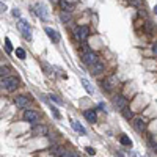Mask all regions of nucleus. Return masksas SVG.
Here are the masks:
<instances>
[{"label": "nucleus", "mask_w": 157, "mask_h": 157, "mask_svg": "<svg viewBox=\"0 0 157 157\" xmlns=\"http://www.w3.org/2000/svg\"><path fill=\"white\" fill-rule=\"evenodd\" d=\"M152 52H154V55H157V44L152 47Z\"/></svg>", "instance_id": "nucleus-30"}, {"label": "nucleus", "mask_w": 157, "mask_h": 157, "mask_svg": "<svg viewBox=\"0 0 157 157\" xmlns=\"http://www.w3.org/2000/svg\"><path fill=\"white\" fill-rule=\"evenodd\" d=\"M2 86L5 88V90H10V91L16 90V88L19 86V79L14 77V76L5 77V79H2Z\"/></svg>", "instance_id": "nucleus-2"}, {"label": "nucleus", "mask_w": 157, "mask_h": 157, "mask_svg": "<svg viewBox=\"0 0 157 157\" xmlns=\"http://www.w3.org/2000/svg\"><path fill=\"white\" fill-rule=\"evenodd\" d=\"M46 33H47V35H49V38L53 41V43H58V41H60V36H58V33H57L55 30H53V29H49V27H47V29H46Z\"/></svg>", "instance_id": "nucleus-13"}, {"label": "nucleus", "mask_w": 157, "mask_h": 157, "mask_svg": "<svg viewBox=\"0 0 157 157\" xmlns=\"http://www.w3.org/2000/svg\"><path fill=\"white\" fill-rule=\"evenodd\" d=\"M5 11H6V5L0 2V13H5Z\"/></svg>", "instance_id": "nucleus-29"}, {"label": "nucleus", "mask_w": 157, "mask_h": 157, "mask_svg": "<svg viewBox=\"0 0 157 157\" xmlns=\"http://www.w3.org/2000/svg\"><path fill=\"white\" fill-rule=\"evenodd\" d=\"M13 16H14V17H19V16H20V11H19L17 8H14V10H13Z\"/></svg>", "instance_id": "nucleus-26"}, {"label": "nucleus", "mask_w": 157, "mask_h": 157, "mask_svg": "<svg viewBox=\"0 0 157 157\" xmlns=\"http://www.w3.org/2000/svg\"><path fill=\"white\" fill-rule=\"evenodd\" d=\"M90 36V29H88L86 25H80L76 29V38L80 41V43H85Z\"/></svg>", "instance_id": "nucleus-4"}, {"label": "nucleus", "mask_w": 157, "mask_h": 157, "mask_svg": "<svg viewBox=\"0 0 157 157\" xmlns=\"http://www.w3.org/2000/svg\"><path fill=\"white\" fill-rule=\"evenodd\" d=\"M50 154L55 155V157H77L76 154L66 151L65 148H60V146H52L50 148Z\"/></svg>", "instance_id": "nucleus-5"}, {"label": "nucleus", "mask_w": 157, "mask_h": 157, "mask_svg": "<svg viewBox=\"0 0 157 157\" xmlns=\"http://www.w3.org/2000/svg\"><path fill=\"white\" fill-rule=\"evenodd\" d=\"M17 29H19L20 33H22V36H24L25 39H30V38H32L30 25H29V22H27L25 19H19V22H17Z\"/></svg>", "instance_id": "nucleus-3"}, {"label": "nucleus", "mask_w": 157, "mask_h": 157, "mask_svg": "<svg viewBox=\"0 0 157 157\" xmlns=\"http://www.w3.org/2000/svg\"><path fill=\"white\" fill-rule=\"evenodd\" d=\"M24 119L29 122H38L39 121V113L35 110H25L24 112Z\"/></svg>", "instance_id": "nucleus-8"}, {"label": "nucleus", "mask_w": 157, "mask_h": 157, "mask_svg": "<svg viewBox=\"0 0 157 157\" xmlns=\"http://www.w3.org/2000/svg\"><path fill=\"white\" fill-rule=\"evenodd\" d=\"M83 115H85V118L90 122H96L98 121V115H96V112H94V110H86Z\"/></svg>", "instance_id": "nucleus-14"}, {"label": "nucleus", "mask_w": 157, "mask_h": 157, "mask_svg": "<svg viewBox=\"0 0 157 157\" xmlns=\"http://www.w3.org/2000/svg\"><path fill=\"white\" fill-rule=\"evenodd\" d=\"M32 134L38 135V137H46V135L49 134V129H47V126H44V124H36L32 129Z\"/></svg>", "instance_id": "nucleus-7"}, {"label": "nucleus", "mask_w": 157, "mask_h": 157, "mask_svg": "<svg viewBox=\"0 0 157 157\" xmlns=\"http://www.w3.org/2000/svg\"><path fill=\"white\" fill-rule=\"evenodd\" d=\"M146 126H148V122H146L145 118H135L134 119V127H135V131H137V132H145Z\"/></svg>", "instance_id": "nucleus-9"}, {"label": "nucleus", "mask_w": 157, "mask_h": 157, "mask_svg": "<svg viewBox=\"0 0 157 157\" xmlns=\"http://www.w3.org/2000/svg\"><path fill=\"white\" fill-rule=\"evenodd\" d=\"M14 104H16L17 107H20V108H25V107H29L30 99L27 98V96H16V98H14Z\"/></svg>", "instance_id": "nucleus-10"}, {"label": "nucleus", "mask_w": 157, "mask_h": 157, "mask_svg": "<svg viewBox=\"0 0 157 157\" xmlns=\"http://www.w3.org/2000/svg\"><path fill=\"white\" fill-rule=\"evenodd\" d=\"M122 115H124L126 119H132V116H134V113L129 110V108H124V110H122Z\"/></svg>", "instance_id": "nucleus-22"}, {"label": "nucleus", "mask_w": 157, "mask_h": 157, "mask_svg": "<svg viewBox=\"0 0 157 157\" xmlns=\"http://www.w3.org/2000/svg\"><path fill=\"white\" fill-rule=\"evenodd\" d=\"M72 129L76 132H79V134H86V131H85V127L80 124L79 121H72Z\"/></svg>", "instance_id": "nucleus-15"}, {"label": "nucleus", "mask_w": 157, "mask_h": 157, "mask_svg": "<svg viewBox=\"0 0 157 157\" xmlns=\"http://www.w3.org/2000/svg\"><path fill=\"white\" fill-rule=\"evenodd\" d=\"M118 80L115 76H108L107 79H104V82H102V88H104L105 91H113V88L116 86Z\"/></svg>", "instance_id": "nucleus-6"}, {"label": "nucleus", "mask_w": 157, "mask_h": 157, "mask_svg": "<svg viewBox=\"0 0 157 157\" xmlns=\"http://www.w3.org/2000/svg\"><path fill=\"white\" fill-rule=\"evenodd\" d=\"M82 85H83V88H85V90H86L88 93H91V94H93V88H91L90 82H88L86 79H83V80H82Z\"/></svg>", "instance_id": "nucleus-20"}, {"label": "nucleus", "mask_w": 157, "mask_h": 157, "mask_svg": "<svg viewBox=\"0 0 157 157\" xmlns=\"http://www.w3.org/2000/svg\"><path fill=\"white\" fill-rule=\"evenodd\" d=\"M50 101H53V102H57V104L58 105H61V104H63V101H61L58 96H55V94H50Z\"/></svg>", "instance_id": "nucleus-24"}, {"label": "nucleus", "mask_w": 157, "mask_h": 157, "mask_svg": "<svg viewBox=\"0 0 157 157\" xmlns=\"http://www.w3.org/2000/svg\"><path fill=\"white\" fill-rule=\"evenodd\" d=\"M16 57L19 60H25V50L24 49H16Z\"/></svg>", "instance_id": "nucleus-21"}, {"label": "nucleus", "mask_w": 157, "mask_h": 157, "mask_svg": "<svg viewBox=\"0 0 157 157\" xmlns=\"http://www.w3.org/2000/svg\"><path fill=\"white\" fill-rule=\"evenodd\" d=\"M119 141H121V145H124V146H132V140L129 137H126V135H121Z\"/></svg>", "instance_id": "nucleus-16"}, {"label": "nucleus", "mask_w": 157, "mask_h": 157, "mask_svg": "<svg viewBox=\"0 0 157 157\" xmlns=\"http://www.w3.org/2000/svg\"><path fill=\"white\" fill-rule=\"evenodd\" d=\"M58 2H60V0H58Z\"/></svg>", "instance_id": "nucleus-31"}, {"label": "nucleus", "mask_w": 157, "mask_h": 157, "mask_svg": "<svg viewBox=\"0 0 157 157\" xmlns=\"http://www.w3.org/2000/svg\"><path fill=\"white\" fill-rule=\"evenodd\" d=\"M36 14H38L39 17L46 19V11H44V6H41V5H36Z\"/></svg>", "instance_id": "nucleus-18"}, {"label": "nucleus", "mask_w": 157, "mask_h": 157, "mask_svg": "<svg viewBox=\"0 0 157 157\" xmlns=\"http://www.w3.org/2000/svg\"><path fill=\"white\" fill-rule=\"evenodd\" d=\"M91 71H93V74H101V72H104V63L102 61H98V63H94L93 66H91Z\"/></svg>", "instance_id": "nucleus-12"}, {"label": "nucleus", "mask_w": 157, "mask_h": 157, "mask_svg": "<svg viewBox=\"0 0 157 157\" xmlns=\"http://www.w3.org/2000/svg\"><path fill=\"white\" fill-rule=\"evenodd\" d=\"M61 20H63V22H66V20H71V16L66 14V13H61Z\"/></svg>", "instance_id": "nucleus-25"}, {"label": "nucleus", "mask_w": 157, "mask_h": 157, "mask_svg": "<svg viewBox=\"0 0 157 157\" xmlns=\"http://www.w3.org/2000/svg\"><path fill=\"white\" fill-rule=\"evenodd\" d=\"M60 6L66 11H71V8H72V5L69 2H66V0H60Z\"/></svg>", "instance_id": "nucleus-19"}, {"label": "nucleus", "mask_w": 157, "mask_h": 157, "mask_svg": "<svg viewBox=\"0 0 157 157\" xmlns=\"http://www.w3.org/2000/svg\"><path fill=\"white\" fill-rule=\"evenodd\" d=\"M115 105H118V108H121V110L127 108V101H126V98L116 96V98H115Z\"/></svg>", "instance_id": "nucleus-11"}, {"label": "nucleus", "mask_w": 157, "mask_h": 157, "mask_svg": "<svg viewBox=\"0 0 157 157\" xmlns=\"http://www.w3.org/2000/svg\"><path fill=\"white\" fill-rule=\"evenodd\" d=\"M80 58H82V61H83L85 65H88V66H93L94 63H98L99 61V58H98V55L94 53L91 49H88L86 46H83L80 49Z\"/></svg>", "instance_id": "nucleus-1"}, {"label": "nucleus", "mask_w": 157, "mask_h": 157, "mask_svg": "<svg viewBox=\"0 0 157 157\" xmlns=\"http://www.w3.org/2000/svg\"><path fill=\"white\" fill-rule=\"evenodd\" d=\"M86 152L90 154V155H94V154H96V151H94L93 148H86Z\"/></svg>", "instance_id": "nucleus-28"}, {"label": "nucleus", "mask_w": 157, "mask_h": 157, "mask_svg": "<svg viewBox=\"0 0 157 157\" xmlns=\"http://www.w3.org/2000/svg\"><path fill=\"white\" fill-rule=\"evenodd\" d=\"M52 113H53V116H55V118H60V113H58V110H57L55 107L52 108Z\"/></svg>", "instance_id": "nucleus-27"}, {"label": "nucleus", "mask_w": 157, "mask_h": 157, "mask_svg": "<svg viewBox=\"0 0 157 157\" xmlns=\"http://www.w3.org/2000/svg\"><path fill=\"white\" fill-rule=\"evenodd\" d=\"M5 46H6V47H5V49H6V52H8V53H11V50H13V46H11V41H10L8 38L5 39Z\"/></svg>", "instance_id": "nucleus-23"}, {"label": "nucleus", "mask_w": 157, "mask_h": 157, "mask_svg": "<svg viewBox=\"0 0 157 157\" xmlns=\"http://www.w3.org/2000/svg\"><path fill=\"white\" fill-rule=\"evenodd\" d=\"M8 74H10V68L8 66H0V77H8Z\"/></svg>", "instance_id": "nucleus-17"}]
</instances>
